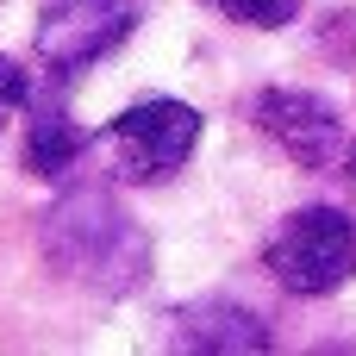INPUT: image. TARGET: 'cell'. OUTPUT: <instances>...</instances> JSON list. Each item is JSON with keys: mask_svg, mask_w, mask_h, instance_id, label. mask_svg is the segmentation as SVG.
I'll return each mask as SVG.
<instances>
[{"mask_svg": "<svg viewBox=\"0 0 356 356\" xmlns=\"http://www.w3.org/2000/svg\"><path fill=\"white\" fill-rule=\"evenodd\" d=\"M44 244H50V257H56L75 282L106 288V294L138 288V275H144V263H150L138 219H131L113 194H94V188L69 194V200L50 213Z\"/></svg>", "mask_w": 356, "mask_h": 356, "instance_id": "cell-1", "label": "cell"}, {"mask_svg": "<svg viewBox=\"0 0 356 356\" xmlns=\"http://www.w3.org/2000/svg\"><path fill=\"white\" fill-rule=\"evenodd\" d=\"M263 263H269V275H275L288 294H307V300L338 294L356 275V225H350V213H338V207H300V213H288V219L275 225Z\"/></svg>", "mask_w": 356, "mask_h": 356, "instance_id": "cell-2", "label": "cell"}, {"mask_svg": "<svg viewBox=\"0 0 356 356\" xmlns=\"http://www.w3.org/2000/svg\"><path fill=\"white\" fill-rule=\"evenodd\" d=\"M106 138L125 181H169L200 144V113L188 100H138L113 119Z\"/></svg>", "mask_w": 356, "mask_h": 356, "instance_id": "cell-3", "label": "cell"}, {"mask_svg": "<svg viewBox=\"0 0 356 356\" xmlns=\"http://www.w3.org/2000/svg\"><path fill=\"white\" fill-rule=\"evenodd\" d=\"M138 25V0H50L38 13V56L56 75H81L106 50H119Z\"/></svg>", "mask_w": 356, "mask_h": 356, "instance_id": "cell-4", "label": "cell"}, {"mask_svg": "<svg viewBox=\"0 0 356 356\" xmlns=\"http://www.w3.org/2000/svg\"><path fill=\"white\" fill-rule=\"evenodd\" d=\"M257 125L300 169H338L350 156V138H344L338 106L319 100L313 88H263L257 94Z\"/></svg>", "mask_w": 356, "mask_h": 356, "instance_id": "cell-5", "label": "cell"}, {"mask_svg": "<svg viewBox=\"0 0 356 356\" xmlns=\"http://www.w3.org/2000/svg\"><path fill=\"white\" fill-rule=\"evenodd\" d=\"M169 325H175L169 344H181V350H269L263 319L244 313V307H225V300L188 307V313H175Z\"/></svg>", "mask_w": 356, "mask_h": 356, "instance_id": "cell-6", "label": "cell"}, {"mask_svg": "<svg viewBox=\"0 0 356 356\" xmlns=\"http://www.w3.org/2000/svg\"><path fill=\"white\" fill-rule=\"evenodd\" d=\"M81 150H88V131L75 125L69 106H38L31 113V125H25V169L31 175H44V181L69 175Z\"/></svg>", "mask_w": 356, "mask_h": 356, "instance_id": "cell-7", "label": "cell"}, {"mask_svg": "<svg viewBox=\"0 0 356 356\" xmlns=\"http://www.w3.org/2000/svg\"><path fill=\"white\" fill-rule=\"evenodd\" d=\"M207 6H219L225 19H238V25H257V31H275V25H288L307 0H207Z\"/></svg>", "mask_w": 356, "mask_h": 356, "instance_id": "cell-8", "label": "cell"}, {"mask_svg": "<svg viewBox=\"0 0 356 356\" xmlns=\"http://www.w3.org/2000/svg\"><path fill=\"white\" fill-rule=\"evenodd\" d=\"M25 100H31V81H25V69L13 63V56H0V131L25 113Z\"/></svg>", "mask_w": 356, "mask_h": 356, "instance_id": "cell-9", "label": "cell"}, {"mask_svg": "<svg viewBox=\"0 0 356 356\" xmlns=\"http://www.w3.org/2000/svg\"><path fill=\"white\" fill-rule=\"evenodd\" d=\"M344 163H350V175H356V144H350V156H344Z\"/></svg>", "mask_w": 356, "mask_h": 356, "instance_id": "cell-10", "label": "cell"}]
</instances>
